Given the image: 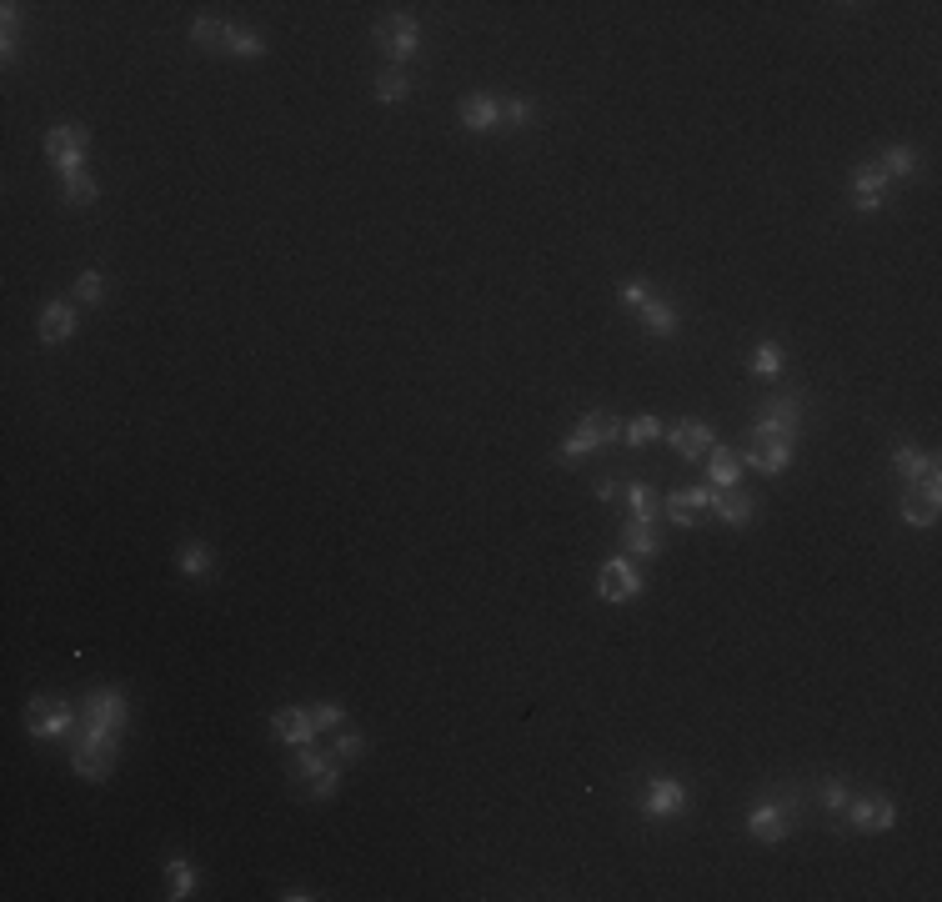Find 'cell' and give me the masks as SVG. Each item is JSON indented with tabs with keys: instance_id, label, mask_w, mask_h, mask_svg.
Returning a JSON list of instances; mask_svg holds the SVG:
<instances>
[{
	"instance_id": "6da1fadb",
	"label": "cell",
	"mask_w": 942,
	"mask_h": 902,
	"mask_svg": "<svg viewBox=\"0 0 942 902\" xmlns=\"http://www.w3.org/2000/svg\"><path fill=\"white\" fill-rule=\"evenodd\" d=\"M71 767H76L86 782L111 777V767H116V732L81 727V732H76V747H71Z\"/></svg>"
},
{
	"instance_id": "7a4b0ae2",
	"label": "cell",
	"mask_w": 942,
	"mask_h": 902,
	"mask_svg": "<svg viewBox=\"0 0 942 902\" xmlns=\"http://www.w3.org/2000/svg\"><path fill=\"white\" fill-rule=\"evenodd\" d=\"M797 421H802V396H772L752 421L747 441H797Z\"/></svg>"
},
{
	"instance_id": "3957f363",
	"label": "cell",
	"mask_w": 942,
	"mask_h": 902,
	"mask_svg": "<svg viewBox=\"0 0 942 902\" xmlns=\"http://www.w3.org/2000/svg\"><path fill=\"white\" fill-rule=\"evenodd\" d=\"M376 41H381V51L391 56V66H401V61H411L416 56V46H421V21L416 16H386L381 26H376Z\"/></svg>"
},
{
	"instance_id": "277c9868",
	"label": "cell",
	"mask_w": 942,
	"mask_h": 902,
	"mask_svg": "<svg viewBox=\"0 0 942 902\" xmlns=\"http://www.w3.org/2000/svg\"><path fill=\"white\" fill-rule=\"evenodd\" d=\"M126 692H116V687H101V692H91L86 702H81V727H101V732H121L126 727Z\"/></svg>"
},
{
	"instance_id": "5b68a950",
	"label": "cell",
	"mask_w": 942,
	"mask_h": 902,
	"mask_svg": "<svg viewBox=\"0 0 942 902\" xmlns=\"http://www.w3.org/2000/svg\"><path fill=\"white\" fill-rule=\"evenodd\" d=\"M296 782H301V792H311V797H331L336 782H341L336 757H321V752H311V747H296Z\"/></svg>"
},
{
	"instance_id": "8992f818",
	"label": "cell",
	"mask_w": 942,
	"mask_h": 902,
	"mask_svg": "<svg viewBox=\"0 0 942 902\" xmlns=\"http://www.w3.org/2000/svg\"><path fill=\"white\" fill-rule=\"evenodd\" d=\"M86 146H91V131H86V126H56V131H46V156L56 161L61 176H66V171H86V166H81Z\"/></svg>"
},
{
	"instance_id": "52a82bcc",
	"label": "cell",
	"mask_w": 942,
	"mask_h": 902,
	"mask_svg": "<svg viewBox=\"0 0 942 902\" xmlns=\"http://www.w3.org/2000/svg\"><path fill=\"white\" fill-rule=\"evenodd\" d=\"M597 592H602V602H632V597H642V572H637V562H632V557H612V562L597 572Z\"/></svg>"
},
{
	"instance_id": "ba28073f",
	"label": "cell",
	"mask_w": 942,
	"mask_h": 902,
	"mask_svg": "<svg viewBox=\"0 0 942 902\" xmlns=\"http://www.w3.org/2000/svg\"><path fill=\"white\" fill-rule=\"evenodd\" d=\"M642 812H647L652 822L682 817V812H687V787H682L677 777H652L647 792H642Z\"/></svg>"
},
{
	"instance_id": "9c48e42d",
	"label": "cell",
	"mask_w": 942,
	"mask_h": 902,
	"mask_svg": "<svg viewBox=\"0 0 942 902\" xmlns=\"http://www.w3.org/2000/svg\"><path fill=\"white\" fill-rule=\"evenodd\" d=\"M71 722H81V712H71V702H61V697H41V702H31V712H26V727L36 732V737H66L71 732Z\"/></svg>"
},
{
	"instance_id": "30bf717a",
	"label": "cell",
	"mask_w": 942,
	"mask_h": 902,
	"mask_svg": "<svg viewBox=\"0 0 942 902\" xmlns=\"http://www.w3.org/2000/svg\"><path fill=\"white\" fill-rule=\"evenodd\" d=\"M792 807H782V802H757L752 812H747V832L757 837V842H782V837H792Z\"/></svg>"
},
{
	"instance_id": "8fae6325",
	"label": "cell",
	"mask_w": 942,
	"mask_h": 902,
	"mask_svg": "<svg viewBox=\"0 0 942 902\" xmlns=\"http://www.w3.org/2000/svg\"><path fill=\"white\" fill-rule=\"evenodd\" d=\"M662 436L672 441V451H677L682 462H702L707 451L717 446V441H712V426H707V421H677V426H672V431H662Z\"/></svg>"
},
{
	"instance_id": "7c38bea8",
	"label": "cell",
	"mask_w": 942,
	"mask_h": 902,
	"mask_svg": "<svg viewBox=\"0 0 942 902\" xmlns=\"http://www.w3.org/2000/svg\"><path fill=\"white\" fill-rule=\"evenodd\" d=\"M842 812H847V822H852L857 832H887L892 817H897L892 797H857V802H847Z\"/></svg>"
},
{
	"instance_id": "4fadbf2b",
	"label": "cell",
	"mask_w": 942,
	"mask_h": 902,
	"mask_svg": "<svg viewBox=\"0 0 942 902\" xmlns=\"http://www.w3.org/2000/svg\"><path fill=\"white\" fill-rule=\"evenodd\" d=\"M742 462H752V467L767 472V477H782V472L792 467V441H747Z\"/></svg>"
},
{
	"instance_id": "5bb4252c",
	"label": "cell",
	"mask_w": 942,
	"mask_h": 902,
	"mask_svg": "<svg viewBox=\"0 0 942 902\" xmlns=\"http://www.w3.org/2000/svg\"><path fill=\"white\" fill-rule=\"evenodd\" d=\"M712 507V492L707 487H682V492H672L667 497V517L677 522V527H697V517Z\"/></svg>"
},
{
	"instance_id": "9a60e30c",
	"label": "cell",
	"mask_w": 942,
	"mask_h": 902,
	"mask_svg": "<svg viewBox=\"0 0 942 902\" xmlns=\"http://www.w3.org/2000/svg\"><path fill=\"white\" fill-rule=\"evenodd\" d=\"M271 732H276L281 742H291V747H311L316 722H311V712H301V707H281V712L271 717Z\"/></svg>"
},
{
	"instance_id": "2e32d148",
	"label": "cell",
	"mask_w": 942,
	"mask_h": 902,
	"mask_svg": "<svg viewBox=\"0 0 942 902\" xmlns=\"http://www.w3.org/2000/svg\"><path fill=\"white\" fill-rule=\"evenodd\" d=\"M76 336V306L71 301H51L46 311H41V341L46 346H61V341H71Z\"/></svg>"
},
{
	"instance_id": "e0dca14e",
	"label": "cell",
	"mask_w": 942,
	"mask_h": 902,
	"mask_svg": "<svg viewBox=\"0 0 942 902\" xmlns=\"http://www.w3.org/2000/svg\"><path fill=\"white\" fill-rule=\"evenodd\" d=\"M461 126L466 131H497L502 126V101L497 96H466L461 101Z\"/></svg>"
},
{
	"instance_id": "ac0fdd59",
	"label": "cell",
	"mask_w": 942,
	"mask_h": 902,
	"mask_svg": "<svg viewBox=\"0 0 942 902\" xmlns=\"http://www.w3.org/2000/svg\"><path fill=\"white\" fill-rule=\"evenodd\" d=\"M702 462H707V477H712L717 492L737 487V477H742V451H732V446H712Z\"/></svg>"
},
{
	"instance_id": "d6986e66",
	"label": "cell",
	"mask_w": 942,
	"mask_h": 902,
	"mask_svg": "<svg viewBox=\"0 0 942 902\" xmlns=\"http://www.w3.org/2000/svg\"><path fill=\"white\" fill-rule=\"evenodd\" d=\"M882 186H887L882 166H857L852 171V201H857V211H877L882 206Z\"/></svg>"
},
{
	"instance_id": "ffe728a7",
	"label": "cell",
	"mask_w": 942,
	"mask_h": 902,
	"mask_svg": "<svg viewBox=\"0 0 942 902\" xmlns=\"http://www.w3.org/2000/svg\"><path fill=\"white\" fill-rule=\"evenodd\" d=\"M712 512H717L727 527H742V522H752V517H757V502H752L747 492L727 487V492H712Z\"/></svg>"
},
{
	"instance_id": "44dd1931",
	"label": "cell",
	"mask_w": 942,
	"mask_h": 902,
	"mask_svg": "<svg viewBox=\"0 0 942 902\" xmlns=\"http://www.w3.org/2000/svg\"><path fill=\"white\" fill-rule=\"evenodd\" d=\"M897 512H902L907 527H932V522H937V492H927V487H907Z\"/></svg>"
},
{
	"instance_id": "7402d4cb",
	"label": "cell",
	"mask_w": 942,
	"mask_h": 902,
	"mask_svg": "<svg viewBox=\"0 0 942 902\" xmlns=\"http://www.w3.org/2000/svg\"><path fill=\"white\" fill-rule=\"evenodd\" d=\"M892 467H897V477H902L907 487H917V482L937 467V457H932V451H922V446H897V451H892Z\"/></svg>"
},
{
	"instance_id": "603a6c76",
	"label": "cell",
	"mask_w": 942,
	"mask_h": 902,
	"mask_svg": "<svg viewBox=\"0 0 942 902\" xmlns=\"http://www.w3.org/2000/svg\"><path fill=\"white\" fill-rule=\"evenodd\" d=\"M622 547H627V557H657V552H662L657 522H632V517H627V527H622Z\"/></svg>"
},
{
	"instance_id": "cb8c5ba5",
	"label": "cell",
	"mask_w": 942,
	"mask_h": 902,
	"mask_svg": "<svg viewBox=\"0 0 942 902\" xmlns=\"http://www.w3.org/2000/svg\"><path fill=\"white\" fill-rule=\"evenodd\" d=\"M642 326H647L652 336H677V306L647 296V306H642Z\"/></svg>"
},
{
	"instance_id": "d4e9b609",
	"label": "cell",
	"mask_w": 942,
	"mask_h": 902,
	"mask_svg": "<svg viewBox=\"0 0 942 902\" xmlns=\"http://www.w3.org/2000/svg\"><path fill=\"white\" fill-rule=\"evenodd\" d=\"M622 497H627V512H632V522H657V492H652L647 482H632V487H622Z\"/></svg>"
},
{
	"instance_id": "484cf974",
	"label": "cell",
	"mask_w": 942,
	"mask_h": 902,
	"mask_svg": "<svg viewBox=\"0 0 942 902\" xmlns=\"http://www.w3.org/2000/svg\"><path fill=\"white\" fill-rule=\"evenodd\" d=\"M231 31H236V26H226V21H211V16H206V21H196V26H191V41H196L201 51H226Z\"/></svg>"
},
{
	"instance_id": "4316f807",
	"label": "cell",
	"mask_w": 942,
	"mask_h": 902,
	"mask_svg": "<svg viewBox=\"0 0 942 902\" xmlns=\"http://www.w3.org/2000/svg\"><path fill=\"white\" fill-rule=\"evenodd\" d=\"M61 191H66V201H71V206H91V201L101 196L96 176H86V171H66V176H61Z\"/></svg>"
},
{
	"instance_id": "83f0119b",
	"label": "cell",
	"mask_w": 942,
	"mask_h": 902,
	"mask_svg": "<svg viewBox=\"0 0 942 902\" xmlns=\"http://www.w3.org/2000/svg\"><path fill=\"white\" fill-rule=\"evenodd\" d=\"M582 431H592V441H597V446L622 441V421H617L612 411H587V416H582Z\"/></svg>"
},
{
	"instance_id": "f1b7e54d",
	"label": "cell",
	"mask_w": 942,
	"mask_h": 902,
	"mask_svg": "<svg viewBox=\"0 0 942 902\" xmlns=\"http://www.w3.org/2000/svg\"><path fill=\"white\" fill-rule=\"evenodd\" d=\"M406 96H411V81H406L401 71H381V76H376V101H381V106H401Z\"/></svg>"
},
{
	"instance_id": "f546056e",
	"label": "cell",
	"mask_w": 942,
	"mask_h": 902,
	"mask_svg": "<svg viewBox=\"0 0 942 902\" xmlns=\"http://www.w3.org/2000/svg\"><path fill=\"white\" fill-rule=\"evenodd\" d=\"M181 572H186L191 582L211 577V547H206V542H186V547H181Z\"/></svg>"
},
{
	"instance_id": "4dcf8cb0",
	"label": "cell",
	"mask_w": 942,
	"mask_h": 902,
	"mask_svg": "<svg viewBox=\"0 0 942 902\" xmlns=\"http://www.w3.org/2000/svg\"><path fill=\"white\" fill-rule=\"evenodd\" d=\"M166 877H171V897H176V902H186V897L196 892V867H191L186 857H171V862H166Z\"/></svg>"
},
{
	"instance_id": "1f68e13d",
	"label": "cell",
	"mask_w": 942,
	"mask_h": 902,
	"mask_svg": "<svg viewBox=\"0 0 942 902\" xmlns=\"http://www.w3.org/2000/svg\"><path fill=\"white\" fill-rule=\"evenodd\" d=\"M752 376H762V381L782 376V346H777V341H762V346L752 351Z\"/></svg>"
},
{
	"instance_id": "d6a6232c",
	"label": "cell",
	"mask_w": 942,
	"mask_h": 902,
	"mask_svg": "<svg viewBox=\"0 0 942 902\" xmlns=\"http://www.w3.org/2000/svg\"><path fill=\"white\" fill-rule=\"evenodd\" d=\"M877 166H882L887 181H892V176H912V171H917V151H912V146H892Z\"/></svg>"
},
{
	"instance_id": "836d02e7",
	"label": "cell",
	"mask_w": 942,
	"mask_h": 902,
	"mask_svg": "<svg viewBox=\"0 0 942 902\" xmlns=\"http://www.w3.org/2000/svg\"><path fill=\"white\" fill-rule=\"evenodd\" d=\"M226 51H231V56H241V61H256V56L266 51V41H261L256 31H231V41H226Z\"/></svg>"
},
{
	"instance_id": "e575fe53",
	"label": "cell",
	"mask_w": 942,
	"mask_h": 902,
	"mask_svg": "<svg viewBox=\"0 0 942 902\" xmlns=\"http://www.w3.org/2000/svg\"><path fill=\"white\" fill-rule=\"evenodd\" d=\"M662 436V421L657 416H637L632 426H622V441H632V446H647V441H657Z\"/></svg>"
},
{
	"instance_id": "d590c367",
	"label": "cell",
	"mask_w": 942,
	"mask_h": 902,
	"mask_svg": "<svg viewBox=\"0 0 942 902\" xmlns=\"http://www.w3.org/2000/svg\"><path fill=\"white\" fill-rule=\"evenodd\" d=\"M587 451H597V441H592V431H582V426H577V431H572V436L562 441V451H557V457H562V462H582Z\"/></svg>"
},
{
	"instance_id": "8d00e7d4",
	"label": "cell",
	"mask_w": 942,
	"mask_h": 902,
	"mask_svg": "<svg viewBox=\"0 0 942 902\" xmlns=\"http://www.w3.org/2000/svg\"><path fill=\"white\" fill-rule=\"evenodd\" d=\"M101 296H106V276H101V271H86V276L76 281V301H81V306H96Z\"/></svg>"
},
{
	"instance_id": "74e56055",
	"label": "cell",
	"mask_w": 942,
	"mask_h": 902,
	"mask_svg": "<svg viewBox=\"0 0 942 902\" xmlns=\"http://www.w3.org/2000/svg\"><path fill=\"white\" fill-rule=\"evenodd\" d=\"M311 722H316V732H331V727H346V712H341V702H316Z\"/></svg>"
},
{
	"instance_id": "f35d334b",
	"label": "cell",
	"mask_w": 942,
	"mask_h": 902,
	"mask_svg": "<svg viewBox=\"0 0 942 902\" xmlns=\"http://www.w3.org/2000/svg\"><path fill=\"white\" fill-rule=\"evenodd\" d=\"M361 732H351V727H341V737H336V762H351V757H361Z\"/></svg>"
},
{
	"instance_id": "ab89813d",
	"label": "cell",
	"mask_w": 942,
	"mask_h": 902,
	"mask_svg": "<svg viewBox=\"0 0 942 902\" xmlns=\"http://www.w3.org/2000/svg\"><path fill=\"white\" fill-rule=\"evenodd\" d=\"M532 121V101H502V126H527Z\"/></svg>"
},
{
	"instance_id": "60d3db41",
	"label": "cell",
	"mask_w": 942,
	"mask_h": 902,
	"mask_svg": "<svg viewBox=\"0 0 942 902\" xmlns=\"http://www.w3.org/2000/svg\"><path fill=\"white\" fill-rule=\"evenodd\" d=\"M617 296H622V306H637V311H642L652 291H647V281H622V286H617Z\"/></svg>"
},
{
	"instance_id": "b9f144b4",
	"label": "cell",
	"mask_w": 942,
	"mask_h": 902,
	"mask_svg": "<svg viewBox=\"0 0 942 902\" xmlns=\"http://www.w3.org/2000/svg\"><path fill=\"white\" fill-rule=\"evenodd\" d=\"M0 21H6V41H0V46H6V56H16V31H21V6H6V16H0Z\"/></svg>"
},
{
	"instance_id": "7bdbcfd3",
	"label": "cell",
	"mask_w": 942,
	"mask_h": 902,
	"mask_svg": "<svg viewBox=\"0 0 942 902\" xmlns=\"http://www.w3.org/2000/svg\"><path fill=\"white\" fill-rule=\"evenodd\" d=\"M822 807H827V812H842V807H847V787H842V782H827V787H822Z\"/></svg>"
},
{
	"instance_id": "ee69618b",
	"label": "cell",
	"mask_w": 942,
	"mask_h": 902,
	"mask_svg": "<svg viewBox=\"0 0 942 902\" xmlns=\"http://www.w3.org/2000/svg\"><path fill=\"white\" fill-rule=\"evenodd\" d=\"M281 897H286V902H306V897H321V892H306V887H286Z\"/></svg>"
},
{
	"instance_id": "f6af8a7d",
	"label": "cell",
	"mask_w": 942,
	"mask_h": 902,
	"mask_svg": "<svg viewBox=\"0 0 942 902\" xmlns=\"http://www.w3.org/2000/svg\"><path fill=\"white\" fill-rule=\"evenodd\" d=\"M597 497H602V502H612V497H622V487H617V482H602V487H597Z\"/></svg>"
}]
</instances>
